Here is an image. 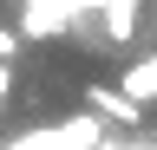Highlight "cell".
Returning a JSON list of instances; mask_svg holds the SVG:
<instances>
[{
	"mask_svg": "<svg viewBox=\"0 0 157 150\" xmlns=\"http://www.w3.org/2000/svg\"><path fill=\"white\" fill-rule=\"evenodd\" d=\"M26 33L39 39H78L92 52H137L124 72V98H157V0H26Z\"/></svg>",
	"mask_w": 157,
	"mask_h": 150,
	"instance_id": "1",
	"label": "cell"
},
{
	"mask_svg": "<svg viewBox=\"0 0 157 150\" xmlns=\"http://www.w3.org/2000/svg\"><path fill=\"white\" fill-rule=\"evenodd\" d=\"M85 104L98 111V118H118V124H137V104L124 98V91H111V85H85Z\"/></svg>",
	"mask_w": 157,
	"mask_h": 150,
	"instance_id": "2",
	"label": "cell"
},
{
	"mask_svg": "<svg viewBox=\"0 0 157 150\" xmlns=\"http://www.w3.org/2000/svg\"><path fill=\"white\" fill-rule=\"evenodd\" d=\"M13 59H20V33H13V26H0V65H13Z\"/></svg>",
	"mask_w": 157,
	"mask_h": 150,
	"instance_id": "3",
	"label": "cell"
},
{
	"mask_svg": "<svg viewBox=\"0 0 157 150\" xmlns=\"http://www.w3.org/2000/svg\"><path fill=\"white\" fill-rule=\"evenodd\" d=\"M7 91H13V65H0V98H7Z\"/></svg>",
	"mask_w": 157,
	"mask_h": 150,
	"instance_id": "4",
	"label": "cell"
}]
</instances>
